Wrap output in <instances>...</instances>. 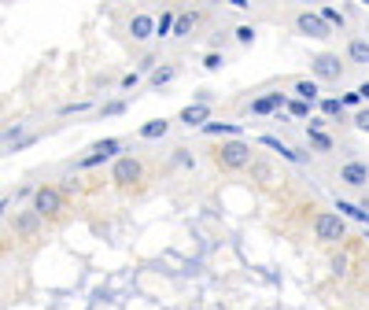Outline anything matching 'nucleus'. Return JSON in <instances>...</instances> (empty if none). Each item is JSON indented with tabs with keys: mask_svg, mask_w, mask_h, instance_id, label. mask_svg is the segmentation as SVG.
<instances>
[{
	"mask_svg": "<svg viewBox=\"0 0 369 310\" xmlns=\"http://www.w3.org/2000/svg\"><path fill=\"white\" fill-rule=\"evenodd\" d=\"M222 66H226V52H218V49H211L207 56H203V71H222Z\"/></svg>",
	"mask_w": 369,
	"mask_h": 310,
	"instance_id": "28",
	"label": "nucleus"
},
{
	"mask_svg": "<svg viewBox=\"0 0 369 310\" xmlns=\"http://www.w3.org/2000/svg\"><path fill=\"white\" fill-rule=\"evenodd\" d=\"M355 93H358V96H362V104H365V107H369V81H362V85H358V89H355Z\"/></svg>",
	"mask_w": 369,
	"mask_h": 310,
	"instance_id": "38",
	"label": "nucleus"
},
{
	"mask_svg": "<svg viewBox=\"0 0 369 310\" xmlns=\"http://www.w3.org/2000/svg\"><path fill=\"white\" fill-rule=\"evenodd\" d=\"M292 30H295L299 37H314V41H329V37H333L329 22H325L318 11H310V8L292 11Z\"/></svg>",
	"mask_w": 369,
	"mask_h": 310,
	"instance_id": "6",
	"label": "nucleus"
},
{
	"mask_svg": "<svg viewBox=\"0 0 369 310\" xmlns=\"http://www.w3.org/2000/svg\"><path fill=\"white\" fill-rule=\"evenodd\" d=\"M118 155H122V141L118 137H107V141H96L89 148V155H81L74 166L78 170H93V166H103V163H115Z\"/></svg>",
	"mask_w": 369,
	"mask_h": 310,
	"instance_id": "7",
	"label": "nucleus"
},
{
	"mask_svg": "<svg viewBox=\"0 0 369 310\" xmlns=\"http://www.w3.org/2000/svg\"><path fill=\"white\" fill-rule=\"evenodd\" d=\"M137 81H141V74H137V71H129V74H122V89H133Z\"/></svg>",
	"mask_w": 369,
	"mask_h": 310,
	"instance_id": "37",
	"label": "nucleus"
},
{
	"mask_svg": "<svg viewBox=\"0 0 369 310\" xmlns=\"http://www.w3.org/2000/svg\"><path fill=\"white\" fill-rule=\"evenodd\" d=\"M126 107H129V100H111V104H103L100 111H103V115H107V119H111V115H122V111H126Z\"/></svg>",
	"mask_w": 369,
	"mask_h": 310,
	"instance_id": "34",
	"label": "nucleus"
},
{
	"mask_svg": "<svg viewBox=\"0 0 369 310\" xmlns=\"http://www.w3.org/2000/svg\"><path fill=\"white\" fill-rule=\"evenodd\" d=\"M285 111H288L292 119H299V122H303V119H310V104H303V100H292V96H288Z\"/></svg>",
	"mask_w": 369,
	"mask_h": 310,
	"instance_id": "29",
	"label": "nucleus"
},
{
	"mask_svg": "<svg viewBox=\"0 0 369 310\" xmlns=\"http://www.w3.org/2000/svg\"><path fill=\"white\" fill-rule=\"evenodd\" d=\"M258 144H263V148H270V151H277L280 159H288L292 166H303V163H307V155H303V151H295V148H288V144L280 141V137H273V133H263V137H258Z\"/></svg>",
	"mask_w": 369,
	"mask_h": 310,
	"instance_id": "14",
	"label": "nucleus"
},
{
	"mask_svg": "<svg viewBox=\"0 0 369 310\" xmlns=\"http://www.w3.org/2000/svg\"><path fill=\"white\" fill-rule=\"evenodd\" d=\"M255 155H258V151L251 148V141L233 137V141H222V144L211 148V163L218 166L222 174H248V166H251Z\"/></svg>",
	"mask_w": 369,
	"mask_h": 310,
	"instance_id": "1",
	"label": "nucleus"
},
{
	"mask_svg": "<svg viewBox=\"0 0 369 310\" xmlns=\"http://www.w3.org/2000/svg\"><path fill=\"white\" fill-rule=\"evenodd\" d=\"M89 107H93L89 100H78V104H63V107H59V115H81V111H89Z\"/></svg>",
	"mask_w": 369,
	"mask_h": 310,
	"instance_id": "32",
	"label": "nucleus"
},
{
	"mask_svg": "<svg viewBox=\"0 0 369 310\" xmlns=\"http://www.w3.org/2000/svg\"><path fill=\"white\" fill-rule=\"evenodd\" d=\"M207 119H211V107H207V104H188V107L178 111V122H181V126H200V129H203Z\"/></svg>",
	"mask_w": 369,
	"mask_h": 310,
	"instance_id": "17",
	"label": "nucleus"
},
{
	"mask_svg": "<svg viewBox=\"0 0 369 310\" xmlns=\"http://www.w3.org/2000/svg\"><path fill=\"white\" fill-rule=\"evenodd\" d=\"M288 89H292V93H288L292 100H303V104H310V107L321 104V85H318L314 78H295Z\"/></svg>",
	"mask_w": 369,
	"mask_h": 310,
	"instance_id": "15",
	"label": "nucleus"
},
{
	"mask_svg": "<svg viewBox=\"0 0 369 310\" xmlns=\"http://www.w3.org/2000/svg\"><path fill=\"white\" fill-rule=\"evenodd\" d=\"M203 22H207L203 8H185V11H178V22H173V37H192Z\"/></svg>",
	"mask_w": 369,
	"mask_h": 310,
	"instance_id": "11",
	"label": "nucleus"
},
{
	"mask_svg": "<svg viewBox=\"0 0 369 310\" xmlns=\"http://www.w3.org/2000/svg\"><path fill=\"white\" fill-rule=\"evenodd\" d=\"M325 126H329V119H321V115H314V119H310V126H307V129H325Z\"/></svg>",
	"mask_w": 369,
	"mask_h": 310,
	"instance_id": "39",
	"label": "nucleus"
},
{
	"mask_svg": "<svg viewBox=\"0 0 369 310\" xmlns=\"http://www.w3.org/2000/svg\"><path fill=\"white\" fill-rule=\"evenodd\" d=\"M321 119H340V122H351V115H347V111H343V104H340V96H321Z\"/></svg>",
	"mask_w": 369,
	"mask_h": 310,
	"instance_id": "20",
	"label": "nucleus"
},
{
	"mask_svg": "<svg viewBox=\"0 0 369 310\" xmlns=\"http://www.w3.org/2000/svg\"><path fill=\"white\" fill-rule=\"evenodd\" d=\"M336 181L347 189H369V163L365 159H347L336 170Z\"/></svg>",
	"mask_w": 369,
	"mask_h": 310,
	"instance_id": "10",
	"label": "nucleus"
},
{
	"mask_svg": "<svg viewBox=\"0 0 369 310\" xmlns=\"http://www.w3.org/2000/svg\"><path fill=\"white\" fill-rule=\"evenodd\" d=\"M129 37H133L137 44H144V41H151L156 37V15H148V11H137V15H129Z\"/></svg>",
	"mask_w": 369,
	"mask_h": 310,
	"instance_id": "12",
	"label": "nucleus"
},
{
	"mask_svg": "<svg viewBox=\"0 0 369 310\" xmlns=\"http://www.w3.org/2000/svg\"><path fill=\"white\" fill-rule=\"evenodd\" d=\"M156 66H159V59H156V56H144V59L137 63V74H151Z\"/></svg>",
	"mask_w": 369,
	"mask_h": 310,
	"instance_id": "35",
	"label": "nucleus"
},
{
	"mask_svg": "<svg viewBox=\"0 0 369 310\" xmlns=\"http://www.w3.org/2000/svg\"><path fill=\"white\" fill-rule=\"evenodd\" d=\"M203 133H207V137H241V133H244V126L241 122H207L203 126Z\"/></svg>",
	"mask_w": 369,
	"mask_h": 310,
	"instance_id": "21",
	"label": "nucleus"
},
{
	"mask_svg": "<svg viewBox=\"0 0 369 310\" xmlns=\"http://www.w3.org/2000/svg\"><path fill=\"white\" fill-rule=\"evenodd\" d=\"M41 229H45V218H41L34 207H23L11 214V236L15 240H37Z\"/></svg>",
	"mask_w": 369,
	"mask_h": 310,
	"instance_id": "8",
	"label": "nucleus"
},
{
	"mask_svg": "<svg viewBox=\"0 0 369 310\" xmlns=\"http://www.w3.org/2000/svg\"><path fill=\"white\" fill-rule=\"evenodd\" d=\"M351 126L358 129V133H369V107H358L355 115H351Z\"/></svg>",
	"mask_w": 369,
	"mask_h": 310,
	"instance_id": "31",
	"label": "nucleus"
},
{
	"mask_svg": "<svg viewBox=\"0 0 369 310\" xmlns=\"http://www.w3.org/2000/svg\"><path fill=\"white\" fill-rule=\"evenodd\" d=\"M285 104H288V93H280V89H273V93H263V96H255V100H248V111L255 119H277L280 111H285Z\"/></svg>",
	"mask_w": 369,
	"mask_h": 310,
	"instance_id": "9",
	"label": "nucleus"
},
{
	"mask_svg": "<svg viewBox=\"0 0 369 310\" xmlns=\"http://www.w3.org/2000/svg\"><path fill=\"white\" fill-rule=\"evenodd\" d=\"M310 233L321 248H340L347 240V218L336 214V211H318L314 221H310Z\"/></svg>",
	"mask_w": 369,
	"mask_h": 310,
	"instance_id": "2",
	"label": "nucleus"
},
{
	"mask_svg": "<svg viewBox=\"0 0 369 310\" xmlns=\"http://www.w3.org/2000/svg\"><path fill=\"white\" fill-rule=\"evenodd\" d=\"M318 15H321L325 22H329V30H333V34H336V30H347V11H343V8L321 4V8H318Z\"/></svg>",
	"mask_w": 369,
	"mask_h": 310,
	"instance_id": "22",
	"label": "nucleus"
},
{
	"mask_svg": "<svg viewBox=\"0 0 369 310\" xmlns=\"http://www.w3.org/2000/svg\"><path fill=\"white\" fill-rule=\"evenodd\" d=\"M336 211H340L343 218H351V221H362V226H369V211H362V207H355V204H347V199H336Z\"/></svg>",
	"mask_w": 369,
	"mask_h": 310,
	"instance_id": "26",
	"label": "nucleus"
},
{
	"mask_svg": "<svg viewBox=\"0 0 369 310\" xmlns=\"http://www.w3.org/2000/svg\"><path fill=\"white\" fill-rule=\"evenodd\" d=\"M248 177L258 185V189H270L273 181H277V166L266 159V155H255L251 159V166H248Z\"/></svg>",
	"mask_w": 369,
	"mask_h": 310,
	"instance_id": "13",
	"label": "nucleus"
},
{
	"mask_svg": "<svg viewBox=\"0 0 369 310\" xmlns=\"http://www.w3.org/2000/svg\"><path fill=\"white\" fill-rule=\"evenodd\" d=\"M365 288H369V266H365Z\"/></svg>",
	"mask_w": 369,
	"mask_h": 310,
	"instance_id": "41",
	"label": "nucleus"
},
{
	"mask_svg": "<svg viewBox=\"0 0 369 310\" xmlns=\"http://www.w3.org/2000/svg\"><path fill=\"white\" fill-rule=\"evenodd\" d=\"M45 221H56L63 211H67V199H63V192L56 185H37L34 189V204H30Z\"/></svg>",
	"mask_w": 369,
	"mask_h": 310,
	"instance_id": "5",
	"label": "nucleus"
},
{
	"mask_svg": "<svg viewBox=\"0 0 369 310\" xmlns=\"http://www.w3.org/2000/svg\"><path fill=\"white\" fill-rule=\"evenodd\" d=\"M170 159H173V166H181V170H192V166H196V155H192L185 144H178V148H173V155H170Z\"/></svg>",
	"mask_w": 369,
	"mask_h": 310,
	"instance_id": "27",
	"label": "nucleus"
},
{
	"mask_svg": "<svg viewBox=\"0 0 369 310\" xmlns=\"http://www.w3.org/2000/svg\"><path fill=\"white\" fill-rule=\"evenodd\" d=\"M170 126H173L170 119H151V122H144V126L137 129V137H141V141H163L166 133H170Z\"/></svg>",
	"mask_w": 369,
	"mask_h": 310,
	"instance_id": "19",
	"label": "nucleus"
},
{
	"mask_svg": "<svg viewBox=\"0 0 369 310\" xmlns=\"http://www.w3.org/2000/svg\"><path fill=\"white\" fill-rule=\"evenodd\" d=\"M8 204H11V199H8V196H0V218H4V211H8Z\"/></svg>",
	"mask_w": 369,
	"mask_h": 310,
	"instance_id": "40",
	"label": "nucleus"
},
{
	"mask_svg": "<svg viewBox=\"0 0 369 310\" xmlns=\"http://www.w3.org/2000/svg\"><path fill=\"white\" fill-rule=\"evenodd\" d=\"M173 22H178V8H166V11L156 19V37H159V41L173 37Z\"/></svg>",
	"mask_w": 369,
	"mask_h": 310,
	"instance_id": "24",
	"label": "nucleus"
},
{
	"mask_svg": "<svg viewBox=\"0 0 369 310\" xmlns=\"http://www.w3.org/2000/svg\"><path fill=\"white\" fill-rule=\"evenodd\" d=\"M178 74H181V66H178V63H159L156 71L148 74V85H151V89H166Z\"/></svg>",
	"mask_w": 369,
	"mask_h": 310,
	"instance_id": "18",
	"label": "nucleus"
},
{
	"mask_svg": "<svg viewBox=\"0 0 369 310\" xmlns=\"http://www.w3.org/2000/svg\"><path fill=\"white\" fill-rule=\"evenodd\" d=\"M329 274H333L336 281H343L347 274H351V259H347L343 251H333V255H329Z\"/></svg>",
	"mask_w": 369,
	"mask_h": 310,
	"instance_id": "25",
	"label": "nucleus"
},
{
	"mask_svg": "<svg viewBox=\"0 0 369 310\" xmlns=\"http://www.w3.org/2000/svg\"><path fill=\"white\" fill-rule=\"evenodd\" d=\"M340 104H343V111H358V107H362V96L351 89V93H343V96H340Z\"/></svg>",
	"mask_w": 369,
	"mask_h": 310,
	"instance_id": "33",
	"label": "nucleus"
},
{
	"mask_svg": "<svg viewBox=\"0 0 369 310\" xmlns=\"http://www.w3.org/2000/svg\"><path fill=\"white\" fill-rule=\"evenodd\" d=\"M307 144L314 148V151H321V155H329V151H336V141L329 137L325 129H307Z\"/></svg>",
	"mask_w": 369,
	"mask_h": 310,
	"instance_id": "23",
	"label": "nucleus"
},
{
	"mask_svg": "<svg viewBox=\"0 0 369 310\" xmlns=\"http://www.w3.org/2000/svg\"><path fill=\"white\" fill-rule=\"evenodd\" d=\"M192 96H196L192 104H207V107H211V100H214V93H211V89H196V93H192Z\"/></svg>",
	"mask_w": 369,
	"mask_h": 310,
	"instance_id": "36",
	"label": "nucleus"
},
{
	"mask_svg": "<svg viewBox=\"0 0 369 310\" xmlns=\"http://www.w3.org/2000/svg\"><path fill=\"white\" fill-rule=\"evenodd\" d=\"M310 78L318 85H336L347 78V59L340 52H318L310 56Z\"/></svg>",
	"mask_w": 369,
	"mask_h": 310,
	"instance_id": "3",
	"label": "nucleus"
},
{
	"mask_svg": "<svg viewBox=\"0 0 369 310\" xmlns=\"http://www.w3.org/2000/svg\"><path fill=\"white\" fill-rule=\"evenodd\" d=\"M137 181H144V159H141V155L122 151L118 159L111 163V185L115 189H133Z\"/></svg>",
	"mask_w": 369,
	"mask_h": 310,
	"instance_id": "4",
	"label": "nucleus"
},
{
	"mask_svg": "<svg viewBox=\"0 0 369 310\" xmlns=\"http://www.w3.org/2000/svg\"><path fill=\"white\" fill-rule=\"evenodd\" d=\"M347 66H369V37H351L343 49Z\"/></svg>",
	"mask_w": 369,
	"mask_h": 310,
	"instance_id": "16",
	"label": "nucleus"
},
{
	"mask_svg": "<svg viewBox=\"0 0 369 310\" xmlns=\"http://www.w3.org/2000/svg\"><path fill=\"white\" fill-rule=\"evenodd\" d=\"M233 41L236 44H255V26H251V22H241V26L233 30Z\"/></svg>",
	"mask_w": 369,
	"mask_h": 310,
	"instance_id": "30",
	"label": "nucleus"
}]
</instances>
